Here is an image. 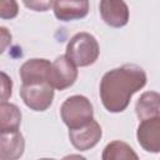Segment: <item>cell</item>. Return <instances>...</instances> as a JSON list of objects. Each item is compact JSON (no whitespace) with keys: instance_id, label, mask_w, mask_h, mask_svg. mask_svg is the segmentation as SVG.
<instances>
[{"instance_id":"6da1fadb","label":"cell","mask_w":160,"mask_h":160,"mask_svg":"<svg viewBox=\"0 0 160 160\" xmlns=\"http://www.w3.org/2000/svg\"><path fill=\"white\" fill-rule=\"evenodd\" d=\"M145 71L135 64H125L104 74L100 81V99L109 112H121L131 96L146 85Z\"/></svg>"},{"instance_id":"7a4b0ae2","label":"cell","mask_w":160,"mask_h":160,"mask_svg":"<svg viewBox=\"0 0 160 160\" xmlns=\"http://www.w3.org/2000/svg\"><path fill=\"white\" fill-rule=\"evenodd\" d=\"M100 54L99 42L89 32L75 34L66 45V56L80 68L92 65Z\"/></svg>"},{"instance_id":"3957f363","label":"cell","mask_w":160,"mask_h":160,"mask_svg":"<svg viewBox=\"0 0 160 160\" xmlns=\"http://www.w3.org/2000/svg\"><path fill=\"white\" fill-rule=\"evenodd\" d=\"M61 120L69 129H78L94 119V110L90 100L84 95L68 98L60 108Z\"/></svg>"},{"instance_id":"277c9868","label":"cell","mask_w":160,"mask_h":160,"mask_svg":"<svg viewBox=\"0 0 160 160\" xmlns=\"http://www.w3.org/2000/svg\"><path fill=\"white\" fill-rule=\"evenodd\" d=\"M20 96L24 104L34 111H45L50 108L54 99V88L50 82L21 85Z\"/></svg>"},{"instance_id":"5b68a950","label":"cell","mask_w":160,"mask_h":160,"mask_svg":"<svg viewBox=\"0 0 160 160\" xmlns=\"http://www.w3.org/2000/svg\"><path fill=\"white\" fill-rule=\"evenodd\" d=\"M78 79V69L76 65L65 55L58 56L50 70L49 82L54 89L65 90L70 88Z\"/></svg>"},{"instance_id":"8992f818","label":"cell","mask_w":160,"mask_h":160,"mask_svg":"<svg viewBox=\"0 0 160 160\" xmlns=\"http://www.w3.org/2000/svg\"><path fill=\"white\" fill-rule=\"evenodd\" d=\"M102 130L98 121L94 119L84 126L78 129H69V139L76 150L86 151L94 148L101 139Z\"/></svg>"},{"instance_id":"52a82bcc","label":"cell","mask_w":160,"mask_h":160,"mask_svg":"<svg viewBox=\"0 0 160 160\" xmlns=\"http://www.w3.org/2000/svg\"><path fill=\"white\" fill-rule=\"evenodd\" d=\"M139 145L148 152H160V118L141 120L136 130Z\"/></svg>"},{"instance_id":"ba28073f","label":"cell","mask_w":160,"mask_h":160,"mask_svg":"<svg viewBox=\"0 0 160 160\" xmlns=\"http://www.w3.org/2000/svg\"><path fill=\"white\" fill-rule=\"evenodd\" d=\"M100 15L111 28H122L129 21V8L124 0H100Z\"/></svg>"},{"instance_id":"9c48e42d","label":"cell","mask_w":160,"mask_h":160,"mask_svg":"<svg viewBox=\"0 0 160 160\" xmlns=\"http://www.w3.org/2000/svg\"><path fill=\"white\" fill-rule=\"evenodd\" d=\"M51 65L46 59H30L25 61L19 70L21 82L24 85L49 82Z\"/></svg>"},{"instance_id":"30bf717a","label":"cell","mask_w":160,"mask_h":160,"mask_svg":"<svg viewBox=\"0 0 160 160\" xmlns=\"http://www.w3.org/2000/svg\"><path fill=\"white\" fill-rule=\"evenodd\" d=\"M52 8L56 19L61 21H72L85 18L90 5L89 0H55Z\"/></svg>"},{"instance_id":"8fae6325","label":"cell","mask_w":160,"mask_h":160,"mask_svg":"<svg viewBox=\"0 0 160 160\" xmlns=\"http://www.w3.org/2000/svg\"><path fill=\"white\" fill-rule=\"evenodd\" d=\"M25 149V140L20 131L0 132V159L16 160Z\"/></svg>"},{"instance_id":"7c38bea8","label":"cell","mask_w":160,"mask_h":160,"mask_svg":"<svg viewBox=\"0 0 160 160\" xmlns=\"http://www.w3.org/2000/svg\"><path fill=\"white\" fill-rule=\"evenodd\" d=\"M135 112L139 120L160 118V94L156 91L144 92L135 104Z\"/></svg>"},{"instance_id":"4fadbf2b","label":"cell","mask_w":160,"mask_h":160,"mask_svg":"<svg viewBox=\"0 0 160 160\" xmlns=\"http://www.w3.org/2000/svg\"><path fill=\"white\" fill-rule=\"evenodd\" d=\"M21 124V111L11 102L1 101L0 104V132L19 131Z\"/></svg>"},{"instance_id":"5bb4252c","label":"cell","mask_w":160,"mask_h":160,"mask_svg":"<svg viewBox=\"0 0 160 160\" xmlns=\"http://www.w3.org/2000/svg\"><path fill=\"white\" fill-rule=\"evenodd\" d=\"M101 158L102 160H128V159L138 160L139 159L138 154L132 150V148L120 140H115L108 144L102 151Z\"/></svg>"},{"instance_id":"9a60e30c","label":"cell","mask_w":160,"mask_h":160,"mask_svg":"<svg viewBox=\"0 0 160 160\" xmlns=\"http://www.w3.org/2000/svg\"><path fill=\"white\" fill-rule=\"evenodd\" d=\"M19 12V6L16 0H0V18L14 19Z\"/></svg>"},{"instance_id":"2e32d148","label":"cell","mask_w":160,"mask_h":160,"mask_svg":"<svg viewBox=\"0 0 160 160\" xmlns=\"http://www.w3.org/2000/svg\"><path fill=\"white\" fill-rule=\"evenodd\" d=\"M24 5L32 11H48L55 0H21Z\"/></svg>"},{"instance_id":"e0dca14e","label":"cell","mask_w":160,"mask_h":160,"mask_svg":"<svg viewBox=\"0 0 160 160\" xmlns=\"http://www.w3.org/2000/svg\"><path fill=\"white\" fill-rule=\"evenodd\" d=\"M11 90H12V81L2 71L1 72V101H6L11 96Z\"/></svg>"},{"instance_id":"ac0fdd59","label":"cell","mask_w":160,"mask_h":160,"mask_svg":"<svg viewBox=\"0 0 160 160\" xmlns=\"http://www.w3.org/2000/svg\"><path fill=\"white\" fill-rule=\"evenodd\" d=\"M0 31H1V50L0 51L4 52L5 48H6V44L9 42V40H11V35L8 32L6 28H4V26L0 28Z\"/></svg>"}]
</instances>
